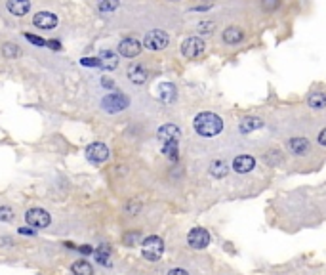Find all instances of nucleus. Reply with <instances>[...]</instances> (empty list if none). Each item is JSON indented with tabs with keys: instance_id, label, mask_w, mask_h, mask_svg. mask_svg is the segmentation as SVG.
<instances>
[{
	"instance_id": "f03ea898",
	"label": "nucleus",
	"mask_w": 326,
	"mask_h": 275,
	"mask_svg": "<svg viewBox=\"0 0 326 275\" xmlns=\"http://www.w3.org/2000/svg\"><path fill=\"white\" fill-rule=\"evenodd\" d=\"M162 252H164V241L160 237L151 235V237L143 239V243H141V254H143L145 260L156 262L162 256Z\"/></svg>"
},
{
	"instance_id": "4c0bfd02",
	"label": "nucleus",
	"mask_w": 326,
	"mask_h": 275,
	"mask_svg": "<svg viewBox=\"0 0 326 275\" xmlns=\"http://www.w3.org/2000/svg\"><path fill=\"white\" fill-rule=\"evenodd\" d=\"M78 251L82 252V254H92V247H88V245H82V247H78Z\"/></svg>"
},
{
	"instance_id": "c9c22d12",
	"label": "nucleus",
	"mask_w": 326,
	"mask_h": 275,
	"mask_svg": "<svg viewBox=\"0 0 326 275\" xmlns=\"http://www.w3.org/2000/svg\"><path fill=\"white\" fill-rule=\"evenodd\" d=\"M168 275H189L185 270H181V268H174V270H170Z\"/></svg>"
},
{
	"instance_id": "7ed1b4c3",
	"label": "nucleus",
	"mask_w": 326,
	"mask_h": 275,
	"mask_svg": "<svg viewBox=\"0 0 326 275\" xmlns=\"http://www.w3.org/2000/svg\"><path fill=\"white\" fill-rule=\"evenodd\" d=\"M168 42H170V37H168L164 31L153 29V31H149V33L145 35V39H143V48L153 50V52H158V50H164V48L168 46Z\"/></svg>"
},
{
	"instance_id": "f3484780",
	"label": "nucleus",
	"mask_w": 326,
	"mask_h": 275,
	"mask_svg": "<svg viewBox=\"0 0 326 275\" xmlns=\"http://www.w3.org/2000/svg\"><path fill=\"white\" fill-rule=\"evenodd\" d=\"M147 71L143 69V65H137V63H132L128 67V79H130L134 84H143L147 80Z\"/></svg>"
},
{
	"instance_id": "6ab92c4d",
	"label": "nucleus",
	"mask_w": 326,
	"mask_h": 275,
	"mask_svg": "<svg viewBox=\"0 0 326 275\" xmlns=\"http://www.w3.org/2000/svg\"><path fill=\"white\" fill-rule=\"evenodd\" d=\"M307 105L315 111H321L326 107V94L325 92H313L309 98H307Z\"/></svg>"
},
{
	"instance_id": "dca6fc26",
	"label": "nucleus",
	"mask_w": 326,
	"mask_h": 275,
	"mask_svg": "<svg viewBox=\"0 0 326 275\" xmlns=\"http://www.w3.org/2000/svg\"><path fill=\"white\" fill-rule=\"evenodd\" d=\"M239 128L242 134H250V132H254V130L263 128V120L258 118V117H244V118L240 120Z\"/></svg>"
},
{
	"instance_id": "9b49d317",
	"label": "nucleus",
	"mask_w": 326,
	"mask_h": 275,
	"mask_svg": "<svg viewBox=\"0 0 326 275\" xmlns=\"http://www.w3.org/2000/svg\"><path fill=\"white\" fill-rule=\"evenodd\" d=\"M254 168H256V159L252 155H239L233 160V170L239 172V174H248Z\"/></svg>"
},
{
	"instance_id": "c756f323",
	"label": "nucleus",
	"mask_w": 326,
	"mask_h": 275,
	"mask_svg": "<svg viewBox=\"0 0 326 275\" xmlns=\"http://www.w3.org/2000/svg\"><path fill=\"white\" fill-rule=\"evenodd\" d=\"M14 218V210L10 206H0V220L2 222H10Z\"/></svg>"
},
{
	"instance_id": "58836bf2",
	"label": "nucleus",
	"mask_w": 326,
	"mask_h": 275,
	"mask_svg": "<svg viewBox=\"0 0 326 275\" xmlns=\"http://www.w3.org/2000/svg\"><path fill=\"white\" fill-rule=\"evenodd\" d=\"M19 233H21V235H35V229H29V228H19Z\"/></svg>"
},
{
	"instance_id": "ea45409f",
	"label": "nucleus",
	"mask_w": 326,
	"mask_h": 275,
	"mask_svg": "<svg viewBox=\"0 0 326 275\" xmlns=\"http://www.w3.org/2000/svg\"><path fill=\"white\" fill-rule=\"evenodd\" d=\"M170 2H179V0H170Z\"/></svg>"
},
{
	"instance_id": "423d86ee",
	"label": "nucleus",
	"mask_w": 326,
	"mask_h": 275,
	"mask_svg": "<svg viewBox=\"0 0 326 275\" xmlns=\"http://www.w3.org/2000/svg\"><path fill=\"white\" fill-rule=\"evenodd\" d=\"M25 220H27V224L33 226V228H48L50 222H52L50 214H48L44 208H29V210L25 212Z\"/></svg>"
},
{
	"instance_id": "bb28decb",
	"label": "nucleus",
	"mask_w": 326,
	"mask_h": 275,
	"mask_svg": "<svg viewBox=\"0 0 326 275\" xmlns=\"http://www.w3.org/2000/svg\"><path fill=\"white\" fill-rule=\"evenodd\" d=\"M118 0H99L97 2V6H99V10L101 12H113V10H116L118 8Z\"/></svg>"
},
{
	"instance_id": "72a5a7b5",
	"label": "nucleus",
	"mask_w": 326,
	"mask_h": 275,
	"mask_svg": "<svg viewBox=\"0 0 326 275\" xmlns=\"http://www.w3.org/2000/svg\"><path fill=\"white\" fill-rule=\"evenodd\" d=\"M126 208H128V212L134 216V214H137V210H139V203H134V201H132V203H128Z\"/></svg>"
},
{
	"instance_id": "5701e85b",
	"label": "nucleus",
	"mask_w": 326,
	"mask_h": 275,
	"mask_svg": "<svg viewBox=\"0 0 326 275\" xmlns=\"http://www.w3.org/2000/svg\"><path fill=\"white\" fill-rule=\"evenodd\" d=\"M162 153L168 157L170 160H177V153H179V147H177V143L175 141H172V143H162Z\"/></svg>"
},
{
	"instance_id": "a878e982",
	"label": "nucleus",
	"mask_w": 326,
	"mask_h": 275,
	"mask_svg": "<svg viewBox=\"0 0 326 275\" xmlns=\"http://www.w3.org/2000/svg\"><path fill=\"white\" fill-rule=\"evenodd\" d=\"M2 56L8 58V59L10 58H18L19 56V48L16 44H12V42H6V44L2 46Z\"/></svg>"
},
{
	"instance_id": "20e7f679",
	"label": "nucleus",
	"mask_w": 326,
	"mask_h": 275,
	"mask_svg": "<svg viewBox=\"0 0 326 275\" xmlns=\"http://www.w3.org/2000/svg\"><path fill=\"white\" fill-rule=\"evenodd\" d=\"M204 50H206V44H204V40L200 37H189V39H185L181 42V54L187 59H195L198 56H202Z\"/></svg>"
},
{
	"instance_id": "e433bc0d",
	"label": "nucleus",
	"mask_w": 326,
	"mask_h": 275,
	"mask_svg": "<svg viewBox=\"0 0 326 275\" xmlns=\"http://www.w3.org/2000/svg\"><path fill=\"white\" fill-rule=\"evenodd\" d=\"M101 84H103L105 88H113V80H111L109 77H103V79H101Z\"/></svg>"
},
{
	"instance_id": "f257e3e1",
	"label": "nucleus",
	"mask_w": 326,
	"mask_h": 275,
	"mask_svg": "<svg viewBox=\"0 0 326 275\" xmlns=\"http://www.w3.org/2000/svg\"><path fill=\"white\" fill-rule=\"evenodd\" d=\"M193 126H195V130L198 136L214 138L223 130V120H221V117H217L216 113L202 111V113H198L195 117Z\"/></svg>"
},
{
	"instance_id": "2f4dec72",
	"label": "nucleus",
	"mask_w": 326,
	"mask_h": 275,
	"mask_svg": "<svg viewBox=\"0 0 326 275\" xmlns=\"http://www.w3.org/2000/svg\"><path fill=\"white\" fill-rule=\"evenodd\" d=\"M25 39H27L29 42H33L35 46H38V48H44V46H46V40H44V39H40V37H37V35L25 33Z\"/></svg>"
},
{
	"instance_id": "7c9ffc66",
	"label": "nucleus",
	"mask_w": 326,
	"mask_h": 275,
	"mask_svg": "<svg viewBox=\"0 0 326 275\" xmlns=\"http://www.w3.org/2000/svg\"><path fill=\"white\" fill-rule=\"evenodd\" d=\"M80 63H82L84 67H103L101 61H99V58H82Z\"/></svg>"
},
{
	"instance_id": "39448f33",
	"label": "nucleus",
	"mask_w": 326,
	"mask_h": 275,
	"mask_svg": "<svg viewBox=\"0 0 326 275\" xmlns=\"http://www.w3.org/2000/svg\"><path fill=\"white\" fill-rule=\"evenodd\" d=\"M101 105L107 113H118V111H124L128 107V98L118 94V92H111L101 99Z\"/></svg>"
},
{
	"instance_id": "f704fd0d",
	"label": "nucleus",
	"mask_w": 326,
	"mask_h": 275,
	"mask_svg": "<svg viewBox=\"0 0 326 275\" xmlns=\"http://www.w3.org/2000/svg\"><path fill=\"white\" fill-rule=\"evenodd\" d=\"M317 141H319L321 145H325V147H326V128L319 132V136H317Z\"/></svg>"
},
{
	"instance_id": "473e14b6",
	"label": "nucleus",
	"mask_w": 326,
	"mask_h": 275,
	"mask_svg": "<svg viewBox=\"0 0 326 275\" xmlns=\"http://www.w3.org/2000/svg\"><path fill=\"white\" fill-rule=\"evenodd\" d=\"M46 48H50V50H61V42L59 40H46Z\"/></svg>"
},
{
	"instance_id": "aec40b11",
	"label": "nucleus",
	"mask_w": 326,
	"mask_h": 275,
	"mask_svg": "<svg viewBox=\"0 0 326 275\" xmlns=\"http://www.w3.org/2000/svg\"><path fill=\"white\" fill-rule=\"evenodd\" d=\"M227 172H229V164H227L225 160H214V162L210 164V174H212L214 178H217V180L225 178Z\"/></svg>"
},
{
	"instance_id": "a211bd4d",
	"label": "nucleus",
	"mask_w": 326,
	"mask_h": 275,
	"mask_svg": "<svg viewBox=\"0 0 326 275\" xmlns=\"http://www.w3.org/2000/svg\"><path fill=\"white\" fill-rule=\"evenodd\" d=\"M175 96H177V90H175V86L172 82H162V84L158 86V98H160L164 103H172L175 99Z\"/></svg>"
},
{
	"instance_id": "c85d7f7f",
	"label": "nucleus",
	"mask_w": 326,
	"mask_h": 275,
	"mask_svg": "<svg viewBox=\"0 0 326 275\" xmlns=\"http://www.w3.org/2000/svg\"><path fill=\"white\" fill-rule=\"evenodd\" d=\"M139 237H141V233L135 229V231H130V233H126L122 239H124V243L128 245V247H132V245H135L137 241H139Z\"/></svg>"
},
{
	"instance_id": "393cba45",
	"label": "nucleus",
	"mask_w": 326,
	"mask_h": 275,
	"mask_svg": "<svg viewBox=\"0 0 326 275\" xmlns=\"http://www.w3.org/2000/svg\"><path fill=\"white\" fill-rule=\"evenodd\" d=\"M94 254H96V260H97L99 264L109 266V247H107V245H101V247L94 252Z\"/></svg>"
},
{
	"instance_id": "1a4fd4ad",
	"label": "nucleus",
	"mask_w": 326,
	"mask_h": 275,
	"mask_svg": "<svg viewBox=\"0 0 326 275\" xmlns=\"http://www.w3.org/2000/svg\"><path fill=\"white\" fill-rule=\"evenodd\" d=\"M86 157L92 162H105L109 159V147L103 141H94L86 147Z\"/></svg>"
},
{
	"instance_id": "ddd939ff",
	"label": "nucleus",
	"mask_w": 326,
	"mask_h": 275,
	"mask_svg": "<svg viewBox=\"0 0 326 275\" xmlns=\"http://www.w3.org/2000/svg\"><path fill=\"white\" fill-rule=\"evenodd\" d=\"M221 39H223V42H225V44L237 46L239 42H242V40H244V31H242L240 27H235V25H231V27H227V29L223 31Z\"/></svg>"
},
{
	"instance_id": "4be33fe9",
	"label": "nucleus",
	"mask_w": 326,
	"mask_h": 275,
	"mask_svg": "<svg viewBox=\"0 0 326 275\" xmlns=\"http://www.w3.org/2000/svg\"><path fill=\"white\" fill-rule=\"evenodd\" d=\"M99 61H101V65L105 69H116V65H118L116 56H115L113 52H109V50H103V52L99 54Z\"/></svg>"
},
{
	"instance_id": "9d476101",
	"label": "nucleus",
	"mask_w": 326,
	"mask_h": 275,
	"mask_svg": "<svg viewBox=\"0 0 326 275\" xmlns=\"http://www.w3.org/2000/svg\"><path fill=\"white\" fill-rule=\"evenodd\" d=\"M156 138H158L160 145H162V143H172V141L179 143L181 130H179V126H175V124H164V126H160V128H158Z\"/></svg>"
},
{
	"instance_id": "cd10ccee",
	"label": "nucleus",
	"mask_w": 326,
	"mask_h": 275,
	"mask_svg": "<svg viewBox=\"0 0 326 275\" xmlns=\"http://www.w3.org/2000/svg\"><path fill=\"white\" fill-rule=\"evenodd\" d=\"M281 4H283V0H261V8L265 12H275L281 8Z\"/></svg>"
},
{
	"instance_id": "4468645a",
	"label": "nucleus",
	"mask_w": 326,
	"mask_h": 275,
	"mask_svg": "<svg viewBox=\"0 0 326 275\" xmlns=\"http://www.w3.org/2000/svg\"><path fill=\"white\" fill-rule=\"evenodd\" d=\"M6 8H8V12H10L12 16L23 18V16H27V12L31 10V2H29V0H8V2H6Z\"/></svg>"
},
{
	"instance_id": "2eb2a0df",
	"label": "nucleus",
	"mask_w": 326,
	"mask_h": 275,
	"mask_svg": "<svg viewBox=\"0 0 326 275\" xmlns=\"http://www.w3.org/2000/svg\"><path fill=\"white\" fill-rule=\"evenodd\" d=\"M288 149L294 153V155H305L309 151V139L304 136H296L288 139Z\"/></svg>"
},
{
	"instance_id": "6e6552de",
	"label": "nucleus",
	"mask_w": 326,
	"mask_h": 275,
	"mask_svg": "<svg viewBox=\"0 0 326 275\" xmlns=\"http://www.w3.org/2000/svg\"><path fill=\"white\" fill-rule=\"evenodd\" d=\"M141 50H143V44L137 39H132V37L122 39L118 42V54L124 56V58H135V56L141 54Z\"/></svg>"
},
{
	"instance_id": "f8f14e48",
	"label": "nucleus",
	"mask_w": 326,
	"mask_h": 275,
	"mask_svg": "<svg viewBox=\"0 0 326 275\" xmlns=\"http://www.w3.org/2000/svg\"><path fill=\"white\" fill-rule=\"evenodd\" d=\"M33 23H35L38 29L48 31V29H54V27L58 25V16L52 14V12H38V14L33 18Z\"/></svg>"
},
{
	"instance_id": "b1692460",
	"label": "nucleus",
	"mask_w": 326,
	"mask_h": 275,
	"mask_svg": "<svg viewBox=\"0 0 326 275\" xmlns=\"http://www.w3.org/2000/svg\"><path fill=\"white\" fill-rule=\"evenodd\" d=\"M214 29H216V21H200L196 25V31H198V35H212L214 33Z\"/></svg>"
},
{
	"instance_id": "412c9836",
	"label": "nucleus",
	"mask_w": 326,
	"mask_h": 275,
	"mask_svg": "<svg viewBox=\"0 0 326 275\" xmlns=\"http://www.w3.org/2000/svg\"><path fill=\"white\" fill-rule=\"evenodd\" d=\"M71 272L75 275H94V268L86 260H78V262H75L71 266Z\"/></svg>"
},
{
	"instance_id": "0eeeda50",
	"label": "nucleus",
	"mask_w": 326,
	"mask_h": 275,
	"mask_svg": "<svg viewBox=\"0 0 326 275\" xmlns=\"http://www.w3.org/2000/svg\"><path fill=\"white\" fill-rule=\"evenodd\" d=\"M187 243L193 249H206L210 245V233L204 228H195L189 231L187 235Z\"/></svg>"
}]
</instances>
